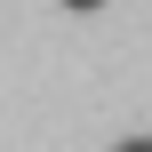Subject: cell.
<instances>
[{
  "instance_id": "6da1fadb",
  "label": "cell",
  "mask_w": 152,
  "mask_h": 152,
  "mask_svg": "<svg viewBox=\"0 0 152 152\" xmlns=\"http://www.w3.org/2000/svg\"><path fill=\"white\" fill-rule=\"evenodd\" d=\"M64 8H80V16H96V8H104V0H64Z\"/></svg>"
},
{
  "instance_id": "7a4b0ae2",
  "label": "cell",
  "mask_w": 152,
  "mask_h": 152,
  "mask_svg": "<svg viewBox=\"0 0 152 152\" xmlns=\"http://www.w3.org/2000/svg\"><path fill=\"white\" fill-rule=\"evenodd\" d=\"M120 152H152V144H144V136H136V144H120Z\"/></svg>"
}]
</instances>
